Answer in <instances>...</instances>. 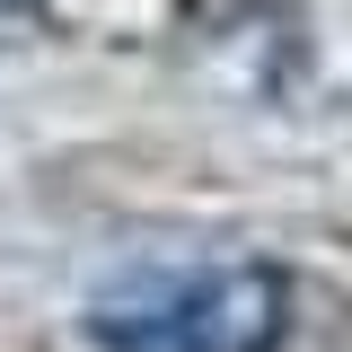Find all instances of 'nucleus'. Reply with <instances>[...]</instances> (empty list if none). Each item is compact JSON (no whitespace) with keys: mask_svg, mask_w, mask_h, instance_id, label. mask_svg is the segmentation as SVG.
<instances>
[{"mask_svg":"<svg viewBox=\"0 0 352 352\" xmlns=\"http://www.w3.org/2000/svg\"><path fill=\"white\" fill-rule=\"evenodd\" d=\"M88 335L106 352H282L291 282L273 264H185L132 273L88 308Z\"/></svg>","mask_w":352,"mask_h":352,"instance_id":"1","label":"nucleus"}]
</instances>
